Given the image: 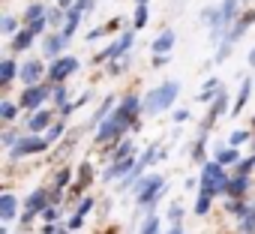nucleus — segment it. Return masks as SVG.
Returning <instances> with one entry per match:
<instances>
[{
  "label": "nucleus",
  "instance_id": "obj_1",
  "mask_svg": "<svg viewBox=\"0 0 255 234\" xmlns=\"http://www.w3.org/2000/svg\"><path fill=\"white\" fill-rule=\"evenodd\" d=\"M177 93H180V84H177V81H165L162 87H156V90H150V93L144 96V111H147V114H156V111L168 108Z\"/></svg>",
  "mask_w": 255,
  "mask_h": 234
},
{
  "label": "nucleus",
  "instance_id": "obj_2",
  "mask_svg": "<svg viewBox=\"0 0 255 234\" xmlns=\"http://www.w3.org/2000/svg\"><path fill=\"white\" fill-rule=\"evenodd\" d=\"M201 180H204V189H210L213 195L228 189V177H225V171H222V162H216V165H204Z\"/></svg>",
  "mask_w": 255,
  "mask_h": 234
},
{
  "label": "nucleus",
  "instance_id": "obj_3",
  "mask_svg": "<svg viewBox=\"0 0 255 234\" xmlns=\"http://www.w3.org/2000/svg\"><path fill=\"white\" fill-rule=\"evenodd\" d=\"M162 189H165V180H162L159 174H153V177H147V183H144V186L138 189V201L150 207V204H153V201L159 198V192H162Z\"/></svg>",
  "mask_w": 255,
  "mask_h": 234
},
{
  "label": "nucleus",
  "instance_id": "obj_4",
  "mask_svg": "<svg viewBox=\"0 0 255 234\" xmlns=\"http://www.w3.org/2000/svg\"><path fill=\"white\" fill-rule=\"evenodd\" d=\"M48 147V141L45 138H21L15 147H12V159H21V156H27V153H39V150H45Z\"/></svg>",
  "mask_w": 255,
  "mask_h": 234
},
{
  "label": "nucleus",
  "instance_id": "obj_5",
  "mask_svg": "<svg viewBox=\"0 0 255 234\" xmlns=\"http://www.w3.org/2000/svg\"><path fill=\"white\" fill-rule=\"evenodd\" d=\"M75 69H78V60H75V57H60V60L48 69V78H51V81H63V78L72 75Z\"/></svg>",
  "mask_w": 255,
  "mask_h": 234
},
{
  "label": "nucleus",
  "instance_id": "obj_6",
  "mask_svg": "<svg viewBox=\"0 0 255 234\" xmlns=\"http://www.w3.org/2000/svg\"><path fill=\"white\" fill-rule=\"evenodd\" d=\"M45 99H48V84H42V87H27V90L21 93V108H39Z\"/></svg>",
  "mask_w": 255,
  "mask_h": 234
},
{
  "label": "nucleus",
  "instance_id": "obj_7",
  "mask_svg": "<svg viewBox=\"0 0 255 234\" xmlns=\"http://www.w3.org/2000/svg\"><path fill=\"white\" fill-rule=\"evenodd\" d=\"M123 129H126V126L117 120V117H111V120H102V126H99V132H96V144H105V141L117 138Z\"/></svg>",
  "mask_w": 255,
  "mask_h": 234
},
{
  "label": "nucleus",
  "instance_id": "obj_8",
  "mask_svg": "<svg viewBox=\"0 0 255 234\" xmlns=\"http://www.w3.org/2000/svg\"><path fill=\"white\" fill-rule=\"evenodd\" d=\"M135 114H138V96H126V99H123V105L117 108V114H114V117H117V120H120L123 126H129V120H132Z\"/></svg>",
  "mask_w": 255,
  "mask_h": 234
},
{
  "label": "nucleus",
  "instance_id": "obj_9",
  "mask_svg": "<svg viewBox=\"0 0 255 234\" xmlns=\"http://www.w3.org/2000/svg\"><path fill=\"white\" fill-rule=\"evenodd\" d=\"M135 165H132V156H123V159H117L108 171H105V180H114V177H126Z\"/></svg>",
  "mask_w": 255,
  "mask_h": 234
},
{
  "label": "nucleus",
  "instance_id": "obj_10",
  "mask_svg": "<svg viewBox=\"0 0 255 234\" xmlns=\"http://www.w3.org/2000/svg\"><path fill=\"white\" fill-rule=\"evenodd\" d=\"M45 198H48V195H45L42 189H36V192H33L30 198H27V210H24V222H27V219L33 216V213H39V210H45Z\"/></svg>",
  "mask_w": 255,
  "mask_h": 234
},
{
  "label": "nucleus",
  "instance_id": "obj_11",
  "mask_svg": "<svg viewBox=\"0 0 255 234\" xmlns=\"http://www.w3.org/2000/svg\"><path fill=\"white\" fill-rule=\"evenodd\" d=\"M39 75H42V63H39V60L24 63V69H21V81H24V84H36Z\"/></svg>",
  "mask_w": 255,
  "mask_h": 234
},
{
  "label": "nucleus",
  "instance_id": "obj_12",
  "mask_svg": "<svg viewBox=\"0 0 255 234\" xmlns=\"http://www.w3.org/2000/svg\"><path fill=\"white\" fill-rule=\"evenodd\" d=\"M48 123H51V114H48V108H45V111H36L30 120H27V129H30V132H39V129H45Z\"/></svg>",
  "mask_w": 255,
  "mask_h": 234
},
{
  "label": "nucleus",
  "instance_id": "obj_13",
  "mask_svg": "<svg viewBox=\"0 0 255 234\" xmlns=\"http://www.w3.org/2000/svg\"><path fill=\"white\" fill-rule=\"evenodd\" d=\"M81 6H72L69 9V15H66V27H63V36L66 39H72V33H75V27H78V21H81Z\"/></svg>",
  "mask_w": 255,
  "mask_h": 234
},
{
  "label": "nucleus",
  "instance_id": "obj_14",
  "mask_svg": "<svg viewBox=\"0 0 255 234\" xmlns=\"http://www.w3.org/2000/svg\"><path fill=\"white\" fill-rule=\"evenodd\" d=\"M246 186H249V180H246V174H237L234 180H228V195H243L246 192Z\"/></svg>",
  "mask_w": 255,
  "mask_h": 234
},
{
  "label": "nucleus",
  "instance_id": "obj_15",
  "mask_svg": "<svg viewBox=\"0 0 255 234\" xmlns=\"http://www.w3.org/2000/svg\"><path fill=\"white\" fill-rule=\"evenodd\" d=\"M171 45H174V33L168 30V33H162V36L153 42V51H156V54H165V51H171Z\"/></svg>",
  "mask_w": 255,
  "mask_h": 234
},
{
  "label": "nucleus",
  "instance_id": "obj_16",
  "mask_svg": "<svg viewBox=\"0 0 255 234\" xmlns=\"http://www.w3.org/2000/svg\"><path fill=\"white\" fill-rule=\"evenodd\" d=\"M66 42H69V39H66L63 33H57V36H51V39H45V54H48V57H51V54H57V51H60V48H63Z\"/></svg>",
  "mask_w": 255,
  "mask_h": 234
},
{
  "label": "nucleus",
  "instance_id": "obj_17",
  "mask_svg": "<svg viewBox=\"0 0 255 234\" xmlns=\"http://www.w3.org/2000/svg\"><path fill=\"white\" fill-rule=\"evenodd\" d=\"M249 90H252V81L246 78V81L240 84V93H237V102H234V114L243 111V105H246V99H249Z\"/></svg>",
  "mask_w": 255,
  "mask_h": 234
},
{
  "label": "nucleus",
  "instance_id": "obj_18",
  "mask_svg": "<svg viewBox=\"0 0 255 234\" xmlns=\"http://www.w3.org/2000/svg\"><path fill=\"white\" fill-rule=\"evenodd\" d=\"M0 216H3V219H12V216H15V198H12V195H3V198H0Z\"/></svg>",
  "mask_w": 255,
  "mask_h": 234
},
{
  "label": "nucleus",
  "instance_id": "obj_19",
  "mask_svg": "<svg viewBox=\"0 0 255 234\" xmlns=\"http://www.w3.org/2000/svg\"><path fill=\"white\" fill-rule=\"evenodd\" d=\"M12 78H15V63L12 60H3V63H0V81L9 84Z\"/></svg>",
  "mask_w": 255,
  "mask_h": 234
},
{
  "label": "nucleus",
  "instance_id": "obj_20",
  "mask_svg": "<svg viewBox=\"0 0 255 234\" xmlns=\"http://www.w3.org/2000/svg\"><path fill=\"white\" fill-rule=\"evenodd\" d=\"M210 198H213V192H210V189H201L198 204H195V213H207V210H210Z\"/></svg>",
  "mask_w": 255,
  "mask_h": 234
},
{
  "label": "nucleus",
  "instance_id": "obj_21",
  "mask_svg": "<svg viewBox=\"0 0 255 234\" xmlns=\"http://www.w3.org/2000/svg\"><path fill=\"white\" fill-rule=\"evenodd\" d=\"M234 9H237V0H225V3H222V24H228L231 18H234Z\"/></svg>",
  "mask_w": 255,
  "mask_h": 234
},
{
  "label": "nucleus",
  "instance_id": "obj_22",
  "mask_svg": "<svg viewBox=\"0 0 255 234\" xmlns=\"http://www.w3.org/2000/svg\"><path fill=\"white\" fill-rule=\"evenodd\" d=\"M225 102H228V99H225V93H222V90H216V102H213V108H210V117L222 114V111H225Z\"/></svg>",
  "mask_w": 255,
  "mask_h": 234
},
{
  "label": "nucleus",
  "instance_id": "obj_23",
  "mask_svg": "<svg viewBox=\"0 0 255 234\" xmlns=\"http://www.w3.org/2000/svg\"><path fill=\"white\" fill-rule=\"evenodd\" d=\"M147 12H150V9H147V3H141V6L135 9V27H144V24H147V18H150Z\"/></svg>",
  "mask_w": 255,
  "mask_h": 234
},
{
  "label": "nucleus",
  "instance_id": "obj_24",
  "mask_svg": "<svg viewBox=\"0 0 255 234\" xmlns=\"http://www.w3.org/2000/svg\"><path fill=\"white\" fill-rule=\"evenodd\" d=\"M33 42V30H21L18 36H15V48H27Z\"/></svg>",
  "mask_w": 255,
  "mask_h": 234
},
{
  "label": "nucleus",
  "instance_id": "obj_25",
  "mask_svg": "<svg viewBox=\"0 0 255 234\" xmlns=\"http://www.w3.org/2000/svg\"><path fill=\"white\" fill-rule=\"evenodd\" d=\"M78 177H81V180H78L81 186H87V183L93 180V168H90V162H84V165L78 168Z\"/></svg>",
  "mask_w": 255,
  "mask_h": 234
},
{
  "label": "nucleus",
  "instance_id": "obj_26",
  "mask_svg": "<svg viewBox=\"0 0 255 234\" xmlns=\"http://www.w3.org/2000/svg\"><path fill=\"white\" fill-rule=\"evenodd\" d=\"M216 159H219L222 165H228V162H234V159H237V150H234V147H228V150H219V153H216Z\"/></svg>",
  "mask_w": 255,
  "mask_h": 234
},
{
  "label": "nucleus",
  "instance_id": "obj_27",
  "mask_svg": "<svg viewBox=\"0 0 255 234\" xmlns=\"http://www.w3.org/2000/svg\"><path fill=\"white\" fill-rule=\"evenodd\" d=\"M111 105H114V99L108 96V99L102 102V108H96V114H93V123H96V120H105V114H108V108H111Z\"/></svg>",
  "mask_w": 255,
  "mask_h": 234
},
{
  "label": "nucleus",
  "instance_id": "obj_28",
  "mask_svg": "<svg viewBox=\"0 0 255 234\" xmlns=\"http://www.w3.org/2000/svg\"><path fill=\"white\" fill-rule=\"evenodd\" d=\"M213 90H219V78H210V81L204 84V90H201V99H210V96H213Z\"/></svg>",
  "mask_w": 255,
  "mask_h": 234
},
{
  "label": "nucleus",
  "instance_id": "obj_29",
  "mask_svg": "<svg viewBox=\"0 0 255 234\" xmlns=\"http://www.w3.org/2000/svg\"><path fill=\"white\" fill-rule=\"evenodd\" d=\"M129 45H132V33H123V39H117V42H114V48H117V54H123V51H126V48H129Z\"/></svg>",
  "mask_w": 255,
  "mask_h": 234
},
{
  "label": "nucleus",
  "instance_id": "obj_30",
  "mask_svg": "<svg viewBox=\"0 0 255 234\" xmlns=\"http://www.w3.org/2000/svg\"><path fill=\"white\" fill-rule=\"evenodd\" d=\"M243 216H246V219H243V231H255V207L246 210Z\"/></svg>",
  "mask_w": 255,
  "mask_h": 234
},
{
  "label": "nucleus",
  "instance_id": "obj_31",
  "mask_svg": "<svg viewBox=\"0 0 255 234\" xmlns=\"http://www.w3.org/2000/svg\"><path fill=\"white\" fill-rule=\"evenodd\" d=\"M24 15H27V21H39V18L45 15V9H42V6H30Z\"/></svg>",
  "mask_w": 255,
  "mask_h": 234
},
{
  "label": "nucleus",
  "instance_id": "obj_32",
  "mask_svg": "<svg viewBox=\"0 0 255 234\" xmlns=\"http://www.w3.org/2000/svg\"><path fill=\"white\" fill-rule=\"evenodd\" d=\"M156 228H159V219H156V216H150V219L144 222V228H141V234H156Z\"/></svg>",
  "mask_w": 255,
  "mask_h": 234
},
{
  "label": "nucleus",
  "instance_id": "obj_33",
  "mask_svg": "<svg viewBox=\"0 0 255 234\" xmlns=\"http://www.w3.org/2000/svg\"><path fill=\"white\" fill-rule=\"evenodd\" d=\"M60 135H63V126H51V129H48V135H45V141H48V144H54Z\"/></svg>",
  "mask_w": 255,
  "mask_h": 234
},
{
  "label": "nucleus",
  "instance_id": "obj_34",
  "mask_svg": "<svg viewBox=\"0 0 255 234\" xmlns=\"http://www.w3.org/2000/svg\"><path fill=\"white\" fill-rule=\"evenodd\" d=\"M0 114H3L6 120H12V117H15V105L12 102H3V105H0Z\"/></svg>",
  "mask_w": 255,
  "mask_h": 234
},
{
  "label": "nucleus",
  "instance_id": "obj_35",
  "mask_svg": "<svg viewBox=\"0 0 255 234\" xmlns=\"http://www.w3.org/2000/svg\"><path fill=\"white\" fill-rule=\"evenodd\" d=\"M243 141H249V132H243V129H237V132L231 135V144H243Z\"/></svg>",
  "mask_w": 255,
  "mask_h": 234
},
{
  "label": "nucleus",
  "instance_id": "obj_36",
  "mask_svg": "<svg viewBox=\"0 0 255 234\" xmlns=\"http://www.w3.org/2000/svg\"><path fill=\"white\" fill-rule=\"evenodd\" d=\"M54 102H57V105H66V90H63V87L54 90Z\"/></svg>",
  "mask_w": 255,
  "mask_h": 234
},
{
  "label": "nucleus",
  "instance_id": "obj_37",
  "mask_svg": "<svg viewBox=\"0 0 255 234\" xmlns=\"http://www.w3.org/2000/svg\"><path fill=\"white\" fill-rule=\"evenodd\" d=\"M192 153H195V156H192V159H198V162H201V159H204V138H201V141H198V144H195V150H192Z\"/></svg>",
  "mask_w": 255,
  "mask_h": 234
},
{
  "label": "nucleus",
  "instance_id": "obj_38",
  "mask_svg": "<svg viewBox=\"0 0 255 234\" xmlns=\"http://www.w3.org/2000/svg\"><path fill=\"white\" fill-rule=\"evenodd\" d=\"M66 180H69V171H60V174H57V180H54V186H57V189H63V186H66Z\"/></svg>",
  "mask_w": 255,
  "mask_h": 234
},
{
  "label": "nucleus",
  "instance_id": "obj_39",
  "mask_svg": "<svg viewBox=\"0 0 255 234\" xmlns=\"http://www.w3.org/2000/svg\"><path fill=\"white\" fill-rule=\"evenodd\" d=\"M12 30H15V18L6 15V18H3V33H12Z\"/></svg>",
  "mask_w": 255,
  "mask_h": 234
},
{
  "label": "nucleus",
  "instance_id": "obj_40",
  "mask_svg": "<svg viewBox=\"0 0 255 234\" xmlns=\"http://www.w3.org/2000/svg\"><path fill=\"white\" fill-rule=\"evenodd\" d=\"M228 210H231V213H246V204H240V201H231V204H228Z\"/></svg>",
  "mask_w": 255,
  "mask_h": 234
},
{
  "label": "nucleus",
  "instance_id": "obj_41",
  "mask_svg": "<svg viewBox=\"0 0 255 234\" xmlns=\"http://www.w3.org/2000/svg\"><path fill=\"white\" fill-rule=\"evenodd\" d=\"M81 222H84V216H81V213H75V216L69 219V228L75 231V228H81Z\"/></svg>",
  "mask_w": 255,
  "mask_h": 234
},
{
  "label": "nucleus",
  "instance_id": "obj_42",
  "mask_svg": "<svg viewBox=\"0 0 255 234\" xmlns=\"http://www.w3.org/2000/svg\"><path fill=\"white\" fill-rule=\"evenodd\" d=\"M42 27H45V18H39V21H30V30H33V33H42Z\"/></svg>",
  "mask_w": 255,
  "mask_h": 234
},
{
  "label": "nucleus",
  "instance_id": "obj_43",
  "mask_svg": "<svg viewBox=\"0 0 255 234\" xmlns=\"http://www.w3.org/2000/svg\"><path fill=\"white\" fill-rule=\"evenodd\" d=\"M90 207H93V201H90V198H84V201H81V207H78V213H81V216H84V213H87V210H90Z\"/></svg>",
  "mask_w": 255,
  "mask_h": 234
},
{
  "label": "nucleus",
  "instance_id": "obj_44",
  "mask_svg": "<svg viewBox=\"0 0 255 234\" xmlns=\"http://www.w3.org/2000/svg\"><path fill=\"white\" fill-rule=\"evenodd\" d=\"M186 117H189V111H177V114H174V120H177V123H183Z\"/></svg>",
  "mask_w": 255,
  "mask_h": 234
},
{
  "label": "nucleus",
  "instance_id": "obj_45",
  "mask_svg": "<svg viewBox=\"0 0 255 234\" xmlns=\"http://www.w3.org/2000/svg\"><path fill=\"white\" fill-rule=\"evenodd\" d=\"M99 36H102V27H96V30H90V33H87V39H99Z\"/></svg>",
  "mask_w": 255,
  "mask_h": 234
},
{
  "label": "nucleus",
  "instance_id": "obj_46",
  "mask_svg": "<svg viewBox=\"0 0 255 234\" xmlns=\"http://www.w3.org/2000/svg\"><path fill=\"white\" fill-rule=\"evenodd\" d=\"M249 66H255V48H252V54H249Z\"/></svg>",
  "mask_w": 255,
  "mask_h": 234
},
{
  "label": "nucleus",
  "instance_id": "obj_47",
  "mask_svg": "<svg viewBox=\"0 0 255 234\" xmlns=\"http://www.w3.org/2000/svg\"><path fill=\"white\" fill-rule=\"evenodd\" d=\"M138 3H147V0H138Z\"/></svg>",
  "mask_w": 255,
  "mask_h": 234
}]
</instances>
